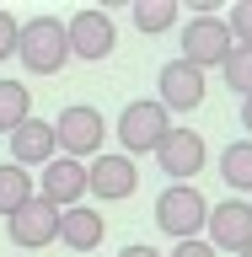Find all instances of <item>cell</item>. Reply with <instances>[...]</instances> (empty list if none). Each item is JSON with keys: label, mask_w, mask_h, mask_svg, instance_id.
<instances>
[{"label": "cell", "mask_w": 252, "mask_h": 257, "mask_svg": "<svg viewBox=\"0 0 252 257\" xmlns=\"http://www.w3.org/2000/svg\"><path fill=\"white\" fill-rule=\"evenodd\" d=\"M177 11H183V6H177V0H134V27L140 32H166V27H177Z\"/></svg>", "instance_id": "obj_18"}, {"label": "cell", "mask_w": 252, "mask_h": 257, "mask_svg": "<svg viewBox=\"0 0 252 257\" xmlns=\"http://www.w3.org/2000/svg\"><path fill=\"white\" fill-rule=\"evenodd\" d=\"M225 27H231V43H247L252 48V0H236V6H231Z\"/></svg>", "instance_id": "obj_20"}, {"label": "cell", "mask_w": 252, "mask_h": 257, "mask_svg": "<svg viewBox=\"0 0 252 257\" xmlns=\"http://www.w3.org/2000/svg\"><path fill=\"white\" fill-rule=\"evenodd\" d=\"M220 75H225V86H231L236 96H252V48H247V43H236L231 54H225Z\"/></svg>", "instance_id": "obj_19"}, {"label": "cell", "mask_w": 252, "mask_h": 257, "mask_svg": "<svg viewBox=\"0 0 252 257\" xmlns=\"http://www.w3.org/2000/svg\"><path fill=\"white\" fill-rule=\"evenodd\" d=\"M220 177L236 193H252V140H231L220 150Z\"/></svg>", "instance_id": "obj_16"}, {"label": "cell", "mask_w": 252, "mask_h": 257, "mask_svg": "<svg viewBox=\"0 0 252 257\" xmlns=\"http://www.w3.org/2000/svg\"><path fill=\"white\" fill-rule=\"evenodd\" d=\"M204 70H193V64L183 59H166L161 64V75H156V102L166 112H193V107H204Z\"/></svg>", "instance_id": "obj_10"}, {"label": "cell", "mask_w": 252, "mask_h": 257, "mask_svg": "<svg viewBox=\"0 0 252 257\" xmlns=\"http://www.w3.org/2000/svg\"><path fill=\"white\" fill-rule=\"evenodd\" d=\"M166 257H215V246H209V241L199 236V241H177V246H172Z\"/></svg>", "instance_id": "obj_22"}, {"label": "cell", "mask_w": 252, "mask_h": 257, "mask_svg": "<svg viewBox=\"0 0 252 257\" xmlns=\"http://www.w3.org/2000/svg\"><path fill=\"white\" fill-rule=\"evenodd\" d=\"M118 257H161V252H156V246H140V241H134V246H124Z\"/></svg>", "instance_id": "obj_23"}, {"label": "cell", "mask_w": 252, "mask_h": 257, "mask_svg": "<svg viewBox=\"0 0 252 257\" xmlns=\"http://www.w3.org/2000/svg\"><path fill=\"white\" fill-rule=\"evenodd\" d=\"M134 188H140V166L129 156H97L92 166H86V193L102 198V204H118V198H129Z\"/></svg>", "instance_id": "obj_11"}, {"label": "cell", "mask_w": 252, "mask_h": 257, "mask_svg": "<svg viewBox=\"0 0 252 257\" xmlns=\"http://www.w3.org/2000/svg\"><path fill=\"white\" fill-rule=\"evenodd\" d=\"M38 198L54 204V209H75L80 198H86V166L70 161V156H54L43 172H38Z\"/></svg>", "instance_id": "obj_12"}, {"label": "cell", "mask_w": 252, "mask_h": 257, "mask_svg": "<svg viewBox=\"0 0 252 257\" xmlns=\"http://www.w3.org/2000/svg\"><path fill=\"white\" fill-rule=\"evenodd\" d=\"M6 140H11V166H22V172H27V166L43 172L48 161L59 156V145H54V123H48V118H27V123L11 128Z\"/></svg>", "instance_id": "obj_13"}, {"label": "cell", "mask_w": 252, "mask_h": 257, "mask_svg": "<svg viewBox=\"0 0 252 257\" xmlns=\"http://www.w3.org/2000/svg\"><path fill=\"white\" fill-rule=\"evenodd\" d=\"M209 220V198L193 182H166L156 198V225L166 230L172 241H199V230H204Z\"/></svg>", "instance_id": "obj_3"}, {"label": "cell", "mask_w": 252, "mask_h": 257, "mask_svg": "<svg viewBox=\"0 0 252 257\" xmlns=\"http://www.w3.org/2000/svg\"><path fill=\"white\" fill-rule=\"evenodd\" d=\"M204 230H209V246H215V252H231V257H241V252L252 246V204H241V198L209 204V220H204Z\"/></svg>", "instance_id": "obj_8"}, {"label": "cell", "mask_w": 252, "mask_h": 257, "mask_svg": "<svg viewBox=\"0 0 252 257\" xmlns=\"http://www.w3.org/2000/svg\"><path fill=\"white\" fill-rule=\"evenodd\" d=\"M64 38H70V59H108L113 43H118V27H113V16L108 11H75L70 22H64Z\"/></svg>", "instance_id": "obj_7"}, {"label": "cell", "mask_w": 252, "mask_h": 257, "mask_svg": "<svg viewBox=\"0 0 252 257\" xmlns=\"http://www.w3.org/2000/svg\"><path fill=\"white\" fill-rule=\"evenodd\" d=\"M241 257H252V246H247V252H241Z\"/></svg>", "instance_id": "obj_25"}, {"label": "cell", "mask_w": 252, "mask_h": 257, "mask_svg": "<svg viewBox=\"0 0 252 257\" xmlns=\"http://www.w3.org/2000/svg\"><path fill=\"white\" fill-rule=\"evenodd\" d=\"M231 48L236 43H231L225 16H188V27H183V64H193V70H220Z\"/></svg>", "instance_id": "obj_5"}, {"label": "cell", "mask_w": 252, "mask_h": 257, "mask_svg": "<svg viewBox=\"0 0 252 257\" xmlns=\"http://www.w3.org/2000/svg\"><path fill=\"white\" fill-rule=\"evenodd\" d=\"M118 140H124V156H156L161 140L172 134V112L161 107L156 96H140V102H129L124 112H118V128H113Z\"/></svg>", "instance_id": "obj_2"}, {"label": "cell", "mask_w": 252, "mask_h": 257, "mask_svg": "<svg viewBox=\"0 0 252 257\" xmlns=\"http://www.w3.org/2000/svg\"><path fill=\"white\" fill-rule=\"evenodd\" d=\"M32 118V91L22 80H0V134H11Z\"/></svg>", "instance_id": "obj_15"}, {"label": "cell", "mask_w": 252, "mask_h": 257, "mask_svg": "<svg viewBox=\"0 0 252 257\" xmlns=\"http://www.w3.org/2000/svg\"><path fill=\"white\" fill-rule=\"evenodd\" d=\"M16 59L27 64L32 75H59L64 64H70L64 22L59 16H32V22H22V32H16Z\"/></svg>", "instance_id": "obj_1"}, {"label": "cell", "mask_w": 252, "mask_h": 257, "mask_svg": "<svg viewBox=\"0 0 252 257\" xmlns=\"http://www.w3.org/2000/svg\"><path fill=\"white\" fill-rule=\"evenodd\" d=\"M6 236H11L22 252H43V246H54V241H59V209L43 204V198L32 193L27 204L6 220Z\"/></svg>", "instance_id": "obj_6"}, {"label": "cell", "mask_w": 252, "mask_h": 257, "mask_svg": "<svg viewBox=\"0 0 252 257\" xmlns=\"http://www.w3.org/2000/svg\"><path fill=\"white\" fill-rule=\"evenodd\" d=\"M102 140H108V123H102V112L92 102H70V107L54 118V145H59V156L80 161V156H102Z\"/></svg>", "instance_id": "obj_4"}, {"label": "cell", "mask_w": 252, "mask_h": 257, "mask_svg": "<svg viewBox=\"0 0 252 257\" xmlns=\"http://www.w3.org/2000/svg\"><path fill=\"white\" fill-rule=\"evenodd\" d=\"M241 128H247V140H252V96H241Z\"/></svg>", "instance_id": "obj_24"}, {"label": "cell", "mask_w": 252, "mask_h": 257, "mask_svg": "<svg viewBox=\"0 0 252 257\" xmlns=\"http://www.w3.org/2000/svg\"><path fill=\"white\" fill-rule=\"evenodd\" d=\"M16 32H22V22H16L11 11H0V59H11V54H16Z\"/></svg>", "instance_id": "obj_21"}, {"label": "cell", "mask_w": 252, "mask_h": 257, "mask_svg": "<svg viewBox=\"0 0 252 257\" xmlns=\"http://www.w3.org/2000/svg\"><path fill=\"white\" fill-rule=\"evenodd\" d=\"M204 161H209V145H204L199 128H172V134L161 140V150H156V166L172 177V182H193V177L204 172Z\"/></svg>", "instance_id": "obj_9"}, {"label": "cell", "mask_w": 252, "mask_h": 257, "mask_svg": "<svg viewBox=\"0 0 252 257\" xmlns=\"http://www.w3.org/2000/svg\"><path fill=\"white\" fill-rule=\"evenodd\" d=\"M108 236V220L97 214L92 204H75V209H59V241L70 252H97Z\"/></svg>", "instance_id": "obj_14"}, {"label": "cell", "mask_w": 252, "mask_h": 257, "mask_svg": "<svg viewBox=\"0 0 252 257\" xmlns=\"http://www.w3.org/2000/svg\"><path fill=\"white\" fill-rule=\"evenodd\" d=\"M32 198V172H22V166H11V161H0V214L11 220L16 209Z\"/></svg>", "instance_id": "obj_17"}]
</instances>
